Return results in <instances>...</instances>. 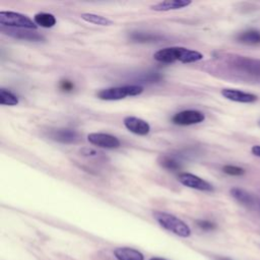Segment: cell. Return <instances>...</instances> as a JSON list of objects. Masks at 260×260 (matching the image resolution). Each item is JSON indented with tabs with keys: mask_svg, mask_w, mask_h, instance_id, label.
<instances>
[{
	"mask_svg": "<svg viewBox=\"0 0 260 260\" xmlns=\"http://www.w3.org/2000/svg\"><path fill=\"white\" fill-rule=\"evenodd\" d=\"M153 59L160 63H193L203 59V55L195 50H190L184 47H167L156 51L153 54Z\"/></svg>",
	"mask_w": 260,
	"mask_h": 260,
	"instance_id": "cell-1",
	"label": "cell"
},
{
	"mask_svg": "<svg viewBox=\"0 0 260 260\" xmlns=\"http://www.w3.org/2000/svg\"><path fill=\"white\" fill-rule=\"evenodd\" d=\"M153 217L162 226L165 230L172 232L173 234L182 237L188 238L191 235V230L187 223L182 219L175 216L174 214L165 212V211H153Z\"/></svg>",
	"mask_w": 260,
	"mask_h": 260,
	"instance_id": "cell-2",
	"label": "cell"
},
{
	"mask_svg": "<svg viewBox=\"0 0 260 260\" xmlns=\"http://www.w3.org/2000/svg\"><path fill=\"white\" fill-rule=\"evenodd\" d=\"M143 91V87L141 85L131 84V85H123V86H115L101 89L96 95L99 99L104 101H119L123 100L126 96H134L139 95Z\"/></svg>",
	"mask_w": 260,
	"mask_h": 260,
	"instance_id": "cell-3",
	"label": "cell"
},
{
	"mask_svg": "<svg viewBox=\"0 0 260 260\" xmlns=\"http://www.w3.org/2000/svg\"><path fill=\"white\" fill-rule=\"evenodd\" d=\"M1 26L37 29L38 25L28 16L14 11H0Z\"/></svg>",
	"mask_w": 260,
	"mask_h": 260,
	"instance_id": "cell-4",
	"label": "cell"
},
{
	"mask_svg": "<svg viewBox=\"0 0 260 260\" xmlns=\"http://www.w3.org/2000/svg\"><path fill=\"white\" fill-rule=\"evenodd\" d=\"M205 120V115L197 110H185L175 114L172 118V122L176 125L188 126L199 124Z\"/></svg>",
	"mask_w": 260,
	"mask_h": 260,
	"instance_id": "cell-5",
	"label": "cell"
},
{
	"mask_svg": "<svg viewBox=\"0 0 260 260\" xmlns=\"http://www.w3.org/2000/svg\"><path fill=\"white\" fill-rule=\"evenodd\" d=\"M179 182L191 189H195V190H199V191H206V192H211L214 190L213 186L208 183L207 181L203 180L202 178L190 174V173H182L179 175L178 177Z\"/></svg>",
	"mask_w": 260,
	"mask_h": 260,
	"instance_id": "cell-6",
	"label": "cell"
},
{
	"mask_svg": "<svg viewBox=\"0 0 260 260\" xmlns=\"http://www.w3.org/2000/svg\"><path fill=\"white\" fill-rule=\"evenodd\" d=\"M87 140L92 145L102 148L113 149L120 146V140L116 136L108 133H89L87 135Z\"/></svg>",
	"mask_w": 260,
	"mask_h": 260,
	"instance_id": "cell-7",
	"label": "cell"
},
{
	"mask_svg": "<svg viewBox=\"0 0 260 260\" xmlns=\"http://www.w3.org/2000/svg\"><path fill=\"white\" fill-rule=\"evenodd\" d=\"M1 31L16 38L20 40H25V41H34V42H40L44 41L45 38L38 34L32 31V29H26V28H15V27H7V26H1Z\"/></svg>",
	"mask_w": 260,
	"mask_h": 260,
	"instance_id": "cell-8",
	"label": "cell"
},
{
	"mask_svg": "<svg viewBox=\"0 0 260 260\" xmlns=\"http://www.w3.org/2000/svg\"><path fill=\"white\" fill-rule=\"evenodd\" d=\"M124 126L132 133L136 135H146L150 131V125L143 119L134 117V116H127L123 120Z\"/></svg>",
	"mask_w": 260,
	"mask_h": 260,
	"instance_id": "cell-9",
	"label": "cell"
},
{
	"mask_svg": "<svg viewBox=\"0 0 260 260\" xmlns=\"http://www.w3.org/2000/svg\"><path fill=\"white\" fill-rule=\"evenodd\" d=\"M49 137L57 142L61 143H76L80 139V135L77 131L72 129H54L49 132Z\"/></svg>",
	"mask_w": 260,
	"mask_h": 260,
	"instance_id": "cell-10",
	"label": "cell"
},
{
	"mask_svg": "<svg viewBox=\"0 0 260 260\" xmlns=\"http://www.w3.org/2000/svg\"><path fill=\"white\" fill-rule=\"evenodd\" d=\"M221 94L226 100L237 102V103H254L257 101V96L250 92H245L239 89L233 88H223L221 90Z\"/></svg>",
	"mask_w": 260,
	"mask_h": 260,
	"instance_id": "cell-11",
	"label": "cell"
},
{
	"mask_svg": "<svg viewBox=\"0 0 260 260\" xmlns=\"http://www.w3.org/2000/svg\"><path fill=\"white\" fill-rule=\"evenodd\" d=\"M192 2L190 0H167L150 5V9L154 11H170L188 7Z\"/></svg>",
	"mask_w": 260,
	"mask_h": 260,
	"instance_id": "cell-12",
	"label": "cell"
},
{
	"mask_svg": "<svg viewBox=\"0 0 260 260\" xmlns=\"http://www.w3.org/2000/svg\"><path fill=\"white\" fill-rule=\"evenodd\" d=\"M114 255L118 260H144V256L141 252L129 247L116 248Z\"/></svg>",
	"mask_w": 260,
	"mask_h": 260,
	"instance_id": "cell-13",
	"label": "cell"
},
{
	"mask_svg": "<svg viewBox=\"0 0 260 260\" xmlns=\"http://www.w3.org/2000/svg\"><path fill=\"white\" fill-rule=\"evenodd\" d=\"M237 40L240 43H243L246 45L260 44V30H257V29L245 30L237 37Z\"/></svg>",
	"mask_w": 260,
	"mask_h": 260,
	"instance_id": "cell-14",
	"label": "cell"
},
{
	"mask_svg": "<svg viewBox=\"0 0 260 260\" xmlns=\"http://www.w3.org/2000/svg\"><path fill=\"white\" fill-rule=\"evenodd\" d=\"M34 21L37 25H40L42 27H53L56 24V17L47 12H39L34 16Z\"/></svg>",
	"mask_w": 260,
	"mask_h": 260,
	"instance_id": "cell-15",
	"label": "cell"
},
{
	"mask_svg": "<svg viewBox=\"0 0 260 260\" xmlns=\"http://www.w3.org/2000/svg\"><path fill=\"white\" fill-rule=\"evenodd\" d=\"M158 164L160 167L169 171H177L181 168L180 160L173 155H167V154L160 155L158 157Z\"/></svg>",
	"mask_w": 260,
	"mask_h": 260,
	"instance_id": "cell-16",
	"label": "cell"
},
{
	"mask_svg": "<svg viewBox=\"0 0 260 260\" xmlns=\"http://www.w3.org/2000/svg\"><path fill=\"white\" fill-rule=\"evenodd\" d=\"M81 18L83 20H85L86 22L92 23V24H96V25H111L113 24V21L111 19H109L108 17L99 15V14H94V13H82Z\"/></svg>",
	"mask_w": 260,
	"mask_h": 260,
	"instance_id": "cell-17",
	"label": "cell"
},
{
	"mask_svg": "<svg viewBox=\"0 0 260 260\" xmlns=\"http://www.w3.org/2000/svg\"><path fill=\"white\" fill-rule=\"evenodd\" d=\"M231 195L236 199L238 200L239 202H241L242 204H245V205H250L252 204L253 202V198L252 196L246 192L245 190L241 189V188H238V187H234L231 189Z\"/></svg>",
	"mask_w": 260,
	"mask_h": 260,
	"instance_id": "cell-18",
	"label": "cell"
},
{
	"mask_svg": "<svg viewBox=\"0 0 260 260\" xmlns=\"http://www.w3.org/2000/svg\"><path fill=\"white\" fill-rule=\"evenodd\" d=\"M18 103L19 100L13 92L3 87L0 88V104L2 106H16Z\"/></svg>",
	"mask_w": 260,
	"mask_h": 260,
	"instance_id": "cell-19",
	"label": "cell"
},
{
	"mask_svg": "<svg viewBox=\"0 0 260 260\" xmlns=\"http://www.w3.org/2000/svg\"><path fill=\"white\" fill-rule=\"evenodd\" d=\"M131 39L136 42H155L157 40V37L148 32H133L131 35Z\"/></svg>",
	"mask_w": 260,
	"mask_h": 260,
	"instance_id": "cell-20",
	"label": "cell"
},
{
	"mask_svg": "<svg viewBox=\"0 0 260 260\" xmlns=\"http://www.w3.org/2000/svg\"><path fill=\"white\" fill-rule=\"evenodd\" d=\"M223 173L231 175V176H241L245 173V171L242 168L236 167V166H231V165H226L222 168Z\"/></svg>",
	"mask_w": 260,
	"mask_h": 260,
	"instance_id": "cell-21",
	"label": "cell"
},
{
	"mask_svg": "<svg viewBox=\"0 0 260 260\" xmlns=\"http://www.w3.org/2000/svg\"><path fill=\"white\" fill-rule=\"evenodd\" d=\"M196 224L198 225V228H200L203 231H212L216 226L215 223H213L212 221L205 220V219H198V220H196Z\"/></svg>",
	"mask_w": 260,
	"mask_h": 260,
	"instance_id": "cell-22",
	"label": "cell"
},
{
	"mask_svg": "<svg viewBox=\"0 0 260 260\" xmlns=\"http://www.w3.org/2000/svg\"><path fill=\"white\" fill-rule=\"evenodd\" d=\"M59 86L64 91H71L74 88V83L68 79H63L60 81Z\"/></svg>",
	"mask_w": 260,
	"mask_h": 260,
	"instance_id": "cell-23",
	"label": "cell"
},
{
	"mask_svg": "<svg viewBox=\"0 0 260 260\" xmlns=\"http://www.w3.org/2000/svg\"><path fill=\"white\" fill-rule=\"evenodd\" d=\"M81 153H82V155H85V156H96V155H99V151H96L94 149H91V148H82Z\"/></svg>",
	"mask_w": 260,
	"mask_h": 260,
	"instance_id": "cell-24",
	"label": "cell"
},
{
	"mask_svg": "<svg viewBox=\"0 0 260 260\" xmlns=\"http://www.w3.org/2000/svg\"><path fill=\"white\" fill-rule=\"evenodd\" d=\"M251 151H252V153H253L254 155L260 157V145H254V146L251 148Z\"/></svg>",
	"mask_w": 260,
	"mask_h": 260,
	"instance_id": "cell-25",
	"label": "cell"
},
{
	"mask_svg": "<svg viewBox=\"0 0 260 260\" xmlns=\"http://www.w3.org/2000/svg\"><path fill=\"white\" fill-rule=\"evenodd\" d=\"M149 260H166V259L159 258V257H153V258H151V259H149Z\"/></svg>",
	"mask_w": 260,
	"mask_h": 260,
	"instance_id": "cell-26",
	"label": "cell"
},
{
	"mask_svg": "<svg viewBox=\"0 0 260 260\" xmlns=\"http://www.w3.org/2000/svg\"><path fill=\"white\" fill-rule=\"evenodd\" d=\"M219 260H230V259H228V258H220Z\"/></svg>",
	"mask_w": 260,
	"mask_h": 260,
	"instance_id": "cell-27",
	"label": "cell"
}]
</instances>
